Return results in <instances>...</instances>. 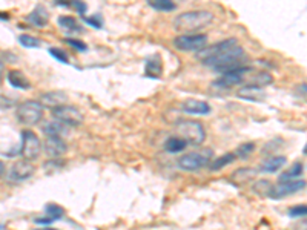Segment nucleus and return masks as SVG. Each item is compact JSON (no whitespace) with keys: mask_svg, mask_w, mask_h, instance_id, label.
<instances>
[{"mask_svg":"<svg viewBox=\"0 0 307 230\" xmlns=\"http://www.w3.org/2000/svg\"><path fill=\"white\" fill-rule=\"evenodd\" d=\"M18 42H20V45H23L25 48H40L42 46L40 38L28 35V34H22L20 37H18Z\"/></svg>","mask_w":307,"mask_h":230,"instance_id":"obj_32","label":"nucleus"},{"mask_svg":"<svg viewBox=\"0 0 307 230\" xmlns=\"http://www.w3.org/2000/svg\"><path fill=\"white\" fill-rule=\"evenodd\" d=\"M45 214L46 216L43 218H35V224H40V226H51L52 223L59 221V219L63 218L65 215V209L60 207L59 204H54L50 203L45 206Z\"/></svg>","mask_w":307,"mask_h":230,"instance_id":"obj_14","label":"nucleus"},{"mask_svg":"<svg viewBox=\"0 0 307 230\" xmlns=\"http://www.w3.org/2000/svg\"><path fill=\"white\" fill-rule=\"evenodd\" d=\"M214 158V150L212 149H203L198 152H189L181 155L178 158V167L188 170V172H195L203 167H207V164Z\"/></svg>","mask_w":307,"mask_h":230,"instance_id":"obj_4","label":"nucleus"},{"mask_svg":"<svg viewBox=\"0 0 307 230\" xmlns=\"http://www.w3.org/2000/svg\"><path fill=\"white\" fill-rule=\"evenodd\" d=\"M43 118V104L40 101L28 100L18 104L17 108V120L25 126H35Z\"/></svg>","mask_w":307,"mask_h":230,"instance_id":"obj_5","label":"nucleus"},{"mask_svg":"<svg viewBox=\"0 0 307 230\" xmlns=\"http://www.w3.org/2000/svg\"><path fill=\"white\" fill-rule=\"evenodd\" d=\"M43 132L46 133V135L63 137L69 132V126L62 123V121H59V120H54V121H48V123L43 124Z\"/></svg>","mask_w":307,"mask_h":230,"instance_id":"obj_22","label":"nucleus"},{"mask_svg":"<svg viewBox=\"0 0 307 230\" xmlns=\"http://www.w3.org/2000/svg\"><path fill=\"white\" fill-rule=\"evenodd\" d=\"M207 45L206 34H183L174 38V46L183 52H197Z\"/></svg>","mask_w":307,"mask_h":230,"instance_id":"obj_6","label":"nucleus"},{"mask_svg":"<svg viewBox=\"0 0 307 230\" xmlns=\"http://www.w3.org/2000/svg\"><path fill=\"white\" fill-rule=\"evenodd\" d=\"M3 72H5V65H3V62H2V60H0V80H2Z\"/></svg>","mask_w":307,"mask_h":230,"instance_id":"obj_39","label":"nucleus"},{"mask_svg":"<svg viewBox=\"0 0 307 230\" xmlns=\"http://www.w3.org/2000/svg\"><path fill=\"white\" fill-rule=\"evenodd\" d=\"M50 54L54 57L55 60H59L60 63H69V59H68V54H66L63 49H60V48H50Z\"/></svg>","mask_w":307,"mask_h":230,"instance_id":"obj_33","label":"nucleus"},{"mask_svg":"<svg viewBox=\"0 0 307 230\" xmlns=\"http://www.w3.org/2000/svg\"><path fill=\"white\" fill-rule=\"evenodd\" d=\"M214 20L215 16L210 11H205V9L203 11H188L178 14L172 22V26L178 33H194L205 30L209 25H212Z\"/></svg>","mask_w":307,"mask_h":230,"instance_id":"obj_1","label":"nucleus"},{"mask_svg":"<svg viewBox=\"0 0 307 230\" xmlns=\"http://www.w3.org/2000/svg\"><path fill=\"white\" fill-rule=\"evenodd\" d=\"M238 45V40L237 38H227V40H223L220 43H215L212 46H205L201 48L200 51H197V59L200 60H205V59H209V57H214V55H218L222 54L223 51L229 49V48H232Z\"/></svg>","mask_w":307,"mask_h":230,"instance_id":"obj_12","label":"nucleus"},{"mask_svg":"<svg viewBox=\"0 0 307 230\" xmlns=\"http://www.w3.org/2000/svg\"><path fill=\"white\" fill-rule=\"evenodd\" d=\"M254 150H255V143H243V145H239L237 148L234 155L235 158H239V160H247L254 153Z\"/></svg>","mask_w":307,"mask_h":230,"instance_id":"obj_30","label":"nucleus"},{"mask_svg":"<svg viewBox=\"0 0 307 230\" xmlns=\"http://www.w3.org/2000/svg\"><path fill=\"white\" fill-rule=\"evenodd\" d=\"M35 172L34 164L30 160H20L13 164L11 170H9L8 178L13 183H22V181H26L28 178H31Z\"/></svg>","mask_w":307,"mask_h":230,"instance_id":"obj_10","label":"nucleus"},{"mask_svg":"<svg viewBox=\"0 0 307 230\" xmlns=\"http://www.w3.org/2000/svg\"><path fill=\"white\" fill-rule=\"evenodd\" d=\"M304 174V164L300 161H296L292 164V167L289 170L283 172V174L278 177V184L280 183H287V181H292L295 178H300Z\"/></svg>","mask_w":307,"mask_h":230,"instance_id":"obj_23","label":"nucleus"},{"mask_svg":"<svg viewBox=\"0 0 307 230\" xmlns=\"http://www.w3.org/2000/svg\"><path fill=\"white\" fill-rule=\"evenodd\" d=\"M42 104L46 108H57L60 106V104H65L66 101H68V97L63 94V92H46V94H42Z\"/></svg>","mask_w":307,"mask_h":230,"instance_id":"obj_20","label":"nucleus"},{"mask_svg":"<svg viewBox=\"0 0 307 230\" xmlns=\"http://www.w3.org/2000/svg\"><path fill=\"white\" fill-rule=\"evenodd\" d=\"M85 23L91 25L92 28H95V30H102L103 28V20L100 16H92V17H83Z\"/></svg>","mask_w":307,"mask_h":230,"instance_id":"obj_35","label":"nucleus"},{"mask_svg":"<svg viewBox=\"0 0 307 230\" xmlns=\"http://www.w3.org/2000/svg\"><path fill=\"white\" fill-rule=\"evenodd\" d=\"M43 149H45V153L50 158H60L66 152V149H68V146H66V143L62 137L48 135V138L45 140Z\"/></svg>","mask_w":307,"mask_h":230,"instance_id":"obj_13","label":"nucleus"},{"mask_svg":"<svg viewBox=\"0 0 307 230\" xmlns=\"http://www.w3.org/2000/svg\"><path fill=\"white\" fill-rule=\"evenodd\" d=\"M180 108H181V111L189 115H207L210 112L209 103H206L203 100H197V99H189V100L183 101Z\"/></svg>","mask_w":307,"mask_h":230,"instance_id":"obj_15","label":"nucleus"},{"mask_svg":"<svg viewBox=\"0 0 307 230\" xmlns=\"http://www.w3.org/2000/svg\"><path fill=\"white\" fill-rule=\"evenodd\" d=\"M42 141L37 137V133L33 131H23L22 133V155L25 160H35L40 155Z\"/></svg>","mask_w":307,"mask_h":230,"instance_id":"obj_9","label":"nucleus"},{"mask_svg":"<svg viewBox=\"0 0 307 230\" xmlns=\"http://www.w3.org/2000/svg\"><path fill=\"white\" fill-rule=\"evenodd\" d=\"M249 71H252L249 66L239 65V66H237V68H232V69L223 72V75L220 77L218 80L214 82V86H215V88H222V89L232 88V86H237V84L244 82V75Z\"/></svg>","mask_w":307,"mask_h":230,"instance_id":"obj_7","label":"nucleus"},{"mask_svg":"<svg viewBox=\"0 0 307 230\" xmlns=\"http://www.w3.org/2000/svg\"><path fill=\"white\" fill-rule=\"evenodd\" d=\"M286 163H287V158L284 155H273L271 158L264 160L256 170L258 172H264V174H273V172L280 170L286 164Z\"/></svg>","mask_w":307,"mask_h":230,"instance_id":"obj_17","label":"nucleus"},{"mask_svg":"<svg viewBox=\"0 0 307 230\" xmlns=\"http://www.w3.org/2000/svg\"><path fill=\"white\" fill-rule=\"evenodd\" d=\"M59 25L63 28V30L68 31V34H82V33H85L83 26L77 22L74 17H69V16H60L59 17Z\"/></svg>","mask_w":307,"mask_h":230,"instance_id":"obj_24","label":"nucleus"},{"mask_svg":"<svg viewBox=\"0 0 307 230\" xmlns=\"http://www.w3.org/2000/svg\"><path fill=\"white\" fill-rule=\"evenodd\" d=\"M71 6H74V8H75V11L79 13L82 17L85 16L86 9H88V6H86V3L83 2V0H71Z\"/></svg>","mask_w":307,"mask_h":230,"instance_id":"obj_37","label":"nucleus"},{"mask_svg":"<svg viewBox=\"0 0 307 230\" xmlns=\"http://www.w3.org/2000/svg\"><path fill=\"white\" fill-rule=\"evenodd\" d=\"M178 135L183 138L188 145L200 146L206 140V131L205 126L200 121L195 120H183L177 124Z\"/></svg>","mask_w":307,"mask_h":230,"instance_id":"obj_3","label":"nucleus"},{"mask_svg":"<svg viewBox=\"0 0 307 230\" xmlns=\"http://www.w3.org/2000/svg\"><path fill=\"white\" fill-rule=\"evenodd\" d=\"M3 172H5V164H3L2 161H0V177L3 175Z\"/></svg>","mask_w":307,"mask_h":230,"instance_id":"obj_40","label":"nucleus"},{"mask_svg":"<svg viewBox=\"0 0 307 230\" xmlns=\"http://www.w3.org/2000/svg\"><path fill=\"white\" fill-rule=\"evenodd\" d=\"M188 148V143L181 138V137H171L166 140L165 143V149L169 153H178V152H183Z\"/></svg>","mask_w":307,"mask_h":230,"instance_id":"obj_26","label":"nucleus"},{"mask_svg":"<svg viewBox=\"0 0 307 230\" xmlns=\"http://www.w3.org/2000/svg\"><path fill=\"white\" fill-rule=\"evenodd\" d=\"M306 214H307V206L306 204L295 206V207L289 209V216L290 218H301V216H306Z\"/></svg>","mask_w":307,"mask_h":230,"instance_id":"obj_34","label":"nucleus"},{"mask_svg":"<svg viewBox=\"0 0 307 230\" xmlns=\"http://www.w3.org/2000/svg\"><path fill=\"white\" fill-rule=\"evenodd\" d=\"M258 174L256 169H249V167H241L235 170L232 174V180H235L237 183H246V181H251L255 178V175Z\"/></svg>","mask_w":307,"mask_h":230,"instance_id":"obj_28","label":"nucleus"},{"mask_svg":"<svg viewBox=\"0 0 307 230\" xmlns=\"http://www.w3.org/2000/svg\"><path fill=\"white\" fill-rule=\"evenodd\" d=\"M65 42L66 43H68V45H71L72 48H75V49L77 51H82V52H85V51H88V46H86L83 42H80V40H77V38H68V37H66L65 38Z\"/></svg>","mask_w":307,"mask_h":230,"instance_id":"obj_36","label":"nucleus"},{"mask_svg":"<svg viewBox=\"0 0 307 230\" xmlns=\"http://www.w3.org/2000/svg\"><path fill=\"white\" fill-rule=\"evenodd\" d=\"M306 88H307V84H306V83L298 84V88H296V91H298V95H301L303 99L306 97Z\"/></svg>","mask_w":307,"mask_h":230,"instance_id":"obj_38","label":"nucleus"},{"mask_svg":"<svg viewBox=\"0 0 307 230\" xmlns=\"http://www.w3.org/2000/svg\"><path fill=\"white\" fill-rule=\"evenodd\" d=\"M273 83V77L269 74L267 71H261L255 74L252 79H251V84L258 86V88H264V86H269Z\"/></svg>","mask_w":307,"mask_h":230,"instance_id":"obj_29","label":"nucleus"},{"mask_svg":"<svg viewBox=\"0 0 307 230\" xmlns=\"http://www.w3.org/2000/svg\"><path fill=\"white\" fill-rule=\"evenodd\" d=\"M52 117L55 120H59L65 124H68L69 128H75L80 126L83 121V114L74 108V106H68V104H60L52 109Z\"/></svg>","mask_w":307,"mask_h":230,"instance_id":"obj_8","label":"nucleus"},{"mask_svg":"<svg viewBox=\"0 0 307 230\" xmlns=\"http://www.w3.org/2000/svg\"><path fill=\"white\" fill-rule=\"evenodd\" d=\"M304 187H306V180H303L301 177L300 178H295L292 181H287V183H280L276 187L273 186L271 198H273V199H281L284 197H289V195L296 194V192L303 190Z\"/></svg>","mask_w":307,"mask_h":230,"instance_id":"obj_11","label":"nucleus"},{"mask_svg":"<svg viewBox=\"0 0 307 230\" xmlns=\"http://www.w3.org/2000/svg\"><path fill=\"white\" fill-rule=\"evenodd\" d=\"M148 3L151 8L157 9L161 13H172L177 9V5L174 0H148Z\"/></svg>","mask_w":307,"mask_h":230,"instance_id":"obj_27","label":"nucleus"},{"mask_svg":"<svg viewBox=\"0 0 307 230\" xmlns=\"http://www.w3.org/2000/svg\"><path fill=\"white\" fill-rule=\"evenodd\" d=\"M145 72L151 79H158L163 72V62L161 57L158 54L155 55H149L145 60Z\"/></svg>","mask_w":307,"mask_h":230,"instance_id":"obj_19","label":"nucleus"},{"mask_svg":"<svg viewBox=\"0 0 307 230\" xmlns=\"http://www.w3.org/2000/svg\"><path fill=\"white\" fill-rule=\"evenodd\" d=\"M244 60V49L241 48V45H235L229 49L223 51L222 54L209 57V59L201 60L205 66H209L217 72H226L232 68H237V66L241 65V62Z\"/></svg>","mask_w":307,"mask_h":230,"instance_id":"obj_2","label":"nucleus"},{"mask_svg":"<svg viewBox=\"0 0 307 230\" xmlns=\"http://www.w3.org/2000/svg\"><path fill=\"white\" fill-rule=\"evenodd\" d=\"M254 190L261 197H271L273 190V184L267 180H260L254 184Z\"/></svg>","mask_w":307,"mask_h":230,"instance_id":"obj_31","label":"nucleus"},{"mask_svg":"<svg viewBox=\"0 0 307 230\" xmlns=\"http://www.w3.org/2000/svg\"><path fill=\"white\" fill-rule=\"evenodd\" d=\"M26 20L37 28H45L48 23H50V13L46 11L45 6L37 5L34 8V11L26 17Z\"/></svg>","mask_w":307,"mask_h":230,"instance_id":"obj_18","label":"nucleus"},{"mask_svg":"<svg viewBox=\"0 0 307 230\" xmlns=\"http://www.w3.org/2000/svg\"><path fill=\"white\" fill-rule=\"evenodd\" d=\"M8 82L11 86L17 89H30L31 88V82L26 79V75L18 71V69H13L8 72Z\"/></svg>","mask_w":307,"mask_h":230,"instance_id":"obj_21","label":"nucleus"},{"mask_svg":"<svg viewBox=\"0 0 307 230\" xmlns=\"http://www.w3.org/2000/svg\"><path fill=\"white\" fill-rule=\"evenodd\" d=\"M235 160L237 158L234 155V152H227V153H224V155L215 158L214 161H210L207 166H209L210 172H218V170H222L223 167H226L227 164H230V163H234Z\"/></svg>","mask_w":307,"mask_h":230,"instance_id":"obj_25","label":"nucleus"},{"mask_svg":"<svg viewBox=\"0 0 307 230\" xmlns=\"http://www.w3.org/2000/svg\"><path fill=\"white\" fill-rule=\"evenodd\" d=\"M237 95L239 99L243 100H247V101H261L266 99V92L263 88H258V86H254V84H249V86H244V88H241Z\"/></svg>","mask_w":307,"mask_h":230,"instance_id":"obj_16","label":"nucleus"}]
</instances>
